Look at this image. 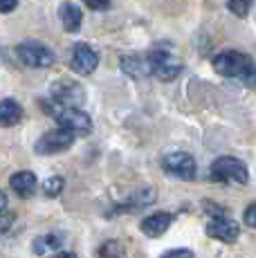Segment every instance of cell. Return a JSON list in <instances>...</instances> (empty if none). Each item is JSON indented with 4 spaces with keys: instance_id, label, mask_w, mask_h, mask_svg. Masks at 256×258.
Returning <instances> with one entry per match:
<instances>
[{
    "instance_id": "6da1fadb",
    "label": "cell",
    "mask_w": 256,
    "mask_h": 258,
    "mask_svg": "<svg viewBox=\"0 0 256 258\" xmlns=\"http://www.w3.org/2000/svg\"><path fill=\"white\" fill-rule=\"evenodd\" d=\"M149 61H151V68H153V74L162 81H173V79L180 77L182 68V58L173 52L171 47H164V45H155L149 54Z\"/></svg>"
},
{
    "instance_id": "7a4b0ae2",
    "label": "cell",
    "mask_w": 256,
    "mask_h": 258,
    "mask_svg": "<svg viewBox=\"0 0 256 258\" xmlns=\"http://www.w3.org/2000/svg\"><path fill=\"white\" fill-rule=\"evenodd\" d=\"M45 110L58 121V128L70 131L72 135H77V133H90L92 131L90 115H86V112L79 110V108H68V106H61V103L52 101V106H45Z\"/></svg>"
},
{
    "instance_id": "3957f363",
    "label": "cell",
    "mask_w": 256,
    "mask_h": 258,
    "mask_svg": "<svg viewBox=\"0 0 256 258\" xmlns=\"http://www.w3.org/2000/svg\"><path fill=\"white\" fill-rule=\"evenodd\" d=\"M16 54L21 58L23 66L34 68V70H45V68H52L54 61H56V54L54 49H50L47 45L38 41H25L16 47Z\"/></svg>"
},
{
    "instance_id": "277c9868",
    "label": "cell",
    "mask_w": 256,
    "mask_h": 258,
    "mask_svg": "<svg viewBox=\"0 0 256 258\" xmlns=\"http://www.w3.org/2000/svg\"><path fill=\"white\" fill-rule=\"evenodd\" d=\"M211 175L218 182H236V184H247L249 171L245 166V162H240L238 157H218L211 164Z\"/></svg>"
},
{
    "instance_id": "5b68a950",
    "label": "cell",
    "mask_w": 256,
    "mask_h": 258,
    "mask_svg": "<svg viewBox=\"0 0 256 258\" xmlns=\"http://www.w3.org/2000/svg\"><path fill=\"white\" fill-rule=\"evenodd\" d=\"M162 168L166 175L178 177V180H194L196 177V160L184 151H173L164 155Z\"/></svg>"
},
{
    "instance_id": "8992f818",
    "label": "cell",
    "mask_w": 256,
    "mask_h": 258,
    "mask_svg": "<svg viewBox=\"0 0 256 258\" xmlns=\"http://www.w3.org/2000/svg\"><path fill=\"white\" fill-rule=\"evenodd\" d=\"M249 68L252 61L243 52H220L218 56H214V70L223 77H243Z\"/></svg>"
},
{
    "instance_id": "52a82bcc",
    "label": "cell",
    "mask_w": 256,
    "mask_h": 258,
    "mask_svg": "<svg viewBox=\"0 0 256 258\" xmlns=\"http://www.w3.org/2000/svg\"><path fill=\"white\" fill-rule=\"evenodd\" d=\"M75 144V135L63 128H54V131L45 133L41 140L36 142V153L38 155H52V153H63Z\"/></svg>"
},
{
    "instance_id": "ba28073f",
    "label": "cell",
    "mask_w": 256,
    "mask_h": 258,
    "mask_svg": "<svg viewBox=\"0 0 256 258\" xmlns=\"http://www.w3.org/2000/svg\"><path fill=\"white\" fill-rule=\"evenodd\" d=\"M70 66L77 74H92L95 68L99 66V54L90 45H86V43H79V45H75V49H72Z\"/></svg>"
},
{
    "instance_id": "9c48e42d",
    "label": "cell",
    "mask_w": 256,
    "mask_h": 258,
    "mask_svg": "<svg viewBox=\"0 0 256 258\" xmlns=\"http://www.w3.org/2000/svg\"><path fill=\"white\" fill-rule=\"evenodd\" d=\"M52 97H54V101L61 103V106L77 108L79 103L86 99V92H83V88L75 81H58V83H54V88H52Z\"/></svg>"
},
{
    "instance_id": "30bf717a",
    "label": "cell",
    "mask_w": 256,
    "mask_h": 258,
    "mask_svg": "<svg viewBox=\"0 0 256 258\" xmlns=\"http://www.w3.org/2000/svg\"><path fill=\"white\" fill-rule=\"evenodd\" d=\"M238 225L229 218H214V220L207 225V236L209 238H216L220 242H236L238 240Z\"/></svg>"
},
{
    "instance_id": "8fae6325",
    "label": "cell",
    "mask_w": 256,
    "mask_h": 258,
    "mask_svg": "<svg viewBox=\"0 0 256 258\" xmlns=\"http://www.w3.org/2000/svg\"><path fill=\"white\" fill-rule=\"evenodd\" d=\"M119 66L131 79H144L149 74H153L149 56H124L119 61Z\"/></svg>"
},
{
    "instance_id": "7c38bea8",
    "label": "cell",
    "mask_w": 256,
    "mask_h": 258,
    "mask_svg": "<svg viewBox=\"0 0 256 258\" xmlns=\"http://www.w3.org/2000/svg\"><path fill=\"white\" fill-rule=\"evenodd\" d=\"M171 222H173V216H171V213H153V216H149L144 222H142V231H144V236H149V238H160L162 234H166Z\"/></svg>"
},
{
    "instance_id": "4fadbf2b",
    "label": "cell",
    "mask_w": 256,
    "mask_h": 258,
    "mask_svg": "<svg viewBox=\"0 0 256 258\" xmlns=\"http://www.w3.org/2000/svg\"><path fill=\"white\" fill-rule=\"evenodd\" d=\"M36 175L32 171H18L9 177V186L18 193L21 198H29L34 191H36Z\"/></svg>"
},
{
    "instance_id": "5bb4252c",
    "label": "cell",
    "mask_w": 256,
    "mask_h": 258,
    "mask_svg": "<svg viewBox=\"0 0 256 258\" xmlns=\"http://www.w3.org/2000/svg\"><path fill=\"white\" fill-rule=\"evenodd\" d=\"M58 16H61V23L66 27L68 34H77L81 29V21H83V14L77 5L72 3H63L61 9H58Z\"/></svg>"
},
{
    "instance_id": "9a60e30c",
    "label": "cell",
    "mask_w": 256,
    "mask_h": 258,
    "mask_svg": "<svg viewBox=\"0 0 256 258\" xmlns=\"http://www.w3.org/2000/svg\"><path fill=\"white\" fill-rule=\"evenodd\" d=\"M21 119H23L21 103L14 101V99H5V101H0V126L12 128V126H16Z\"/></svg>"
},
{
    "instance_id": "2e32d148",
    "label": "cell",
    "mask_w": 256,
    "mask_h": 258,
    "mask_svg": "<svg viewBox=\"0 0 256 258\" xmlns=\"http://www.w3.org/2000/svg\"><path fill=\"white\" fill-rule=\"evenodd\" d=\"M66 242V236L58 234V231H52V234H45V236H38L34 240V254L38 256H45L50 251H58Z\"/></svg>"
},
{
    "instance_id": "e0dca14e",
    "label": "cell",
    "mask_w": 256,
    "mask_h": 258,
    "mask_svg": "<svg viewBox=\"0 0 256 258\" xmlns=\"http://www.w3.org/2000/svg\"><path fill=\"white\" fill-rule=\"evenodd\" d=\"M63 186H66L63 177L61 175H52V177H47V180H45V184H43V191H45L47 198H56V196H61Z\"/></svg>"
},
{
    "instance_id": "ac0fdd59",
    "label": "cell",
    "mask_w": 256,
    "mask_h": 258,
    "mask_svg": "<svg viewBox=\"0 0 256 258\" xmlns=\"http://www.w3.org/2000/svg\"><path fill=\"white\" fill-rule=\"evenodd\" d=\"M121 254H124V249H121V245L117 240L103 242L99 249V258H121Z\"/></svg>"
},
{
    "instance_id": "d6986e66",
    "label": "cell",
    "mask_w": 256,
    "mask_h": 258,
    "mask_svg": "<svg viewBox=\"0 0 256 258\" xmlns=\"http://www.w3.org/2000/svg\"><path fill=\"white\" fill-rule=\"evenodd\" d=\"M229 12L238 18H245L249 14V7H252V0H229L227 3Z\"/></svg>"
},
{
    "instance_id": "ffe728a7",
    "label": "cell",
    "mask_w": 256,
    "mask_h": 258,
    "mask_svg": "<svg viewBox=\"0 0 256 258\" xmlns=\"http://www.w3.org/2000/svg\"><path fill=\"white\" fill-rule=\"evenodd\" d=\"M12 225H14V216H12V213H0V236L9 234Z\"/></svg>"
},
{
    "instance_id": "44dd1931",
    "label": "cell",
    "mask_w": 256,
    "mask_h": 258,
    "mask_svg": "<svg viewBox=\"0 0 256 258\" xmlns=\"http://www.w3.org/2000/svg\"><path fill=\"white\" fill-rule=\"evenodd\" d=\"M88 9H95V12H106L110 7V0H83Z\"/></svg>"
},
{
    "instance_id": "7402d4cb",
    "label": "cell",
    "mask_w": 256,
    "mask_h": 258,
    "mask_svg": "<svg viewBox=\"0 0 256 258\" xmlns=\"http://www.w3.org/2000/svg\"><path fill=\"white\" fill-rule=\"evenodd\" d=\"M160 258H194V251H191V249H184V247H180V249L166 251V254H162Z\"/></svg>"
},
{
    "instance_id": "603a6c76",
    "label": "cell",
    "mask_w": 256,
    "mask_h": 258,
    "mask_svg": "<svg viewBox=\"0 0 256 258\" xmlns=\"http://www.w3.org/2000/svg\"><path fill=\"white\" fill-rule=\"evenodd\" d=\"M245 225L252 227V229H256V202H252V205L245 209Z\"/></svg>"
},
{
    "instance_id": "cb8c5ba5",
    "label": "cell",
    "mask_w": 256,
    "mask_h": 258,
    "mask_svg": "<svg viewBox=\"0 0 256 258\" xmlns=\"http://www.w3.org/2000/svg\"><path fill=\"white\" fill-rule=\"evenodd\" d=\"M240 79H243V83H245V86H249V88H256V66H252V68H249V70L245 72V74H243V77H240Z\"/></svg>"
},
{
    "instance_id": "d4e9b609",
    "label": "cell",
    "mask_w": 256,
    "mask_h": 258,
    "mask_svg": "<svg viewBox=\"0 0 256 258\" xmlns=\"http://www.w3.org/2000/svg\"><path fill=\"white\" fill-rule=\"evenodd\" d=\"M18 7V0H0V14H12Z\"/></svg>"
},
{
    "instance_id": "484cf974",
    "label": "cell",
    "mask_w": 256,
    "mask_h": 258,
    "mask_svg": "<svg viewBox=\"0 0 256 258\" xmlns=\"http://www.w3.org/2000/svg\"><path fill=\"white\" fill-rule=\"evenodd\" d=\"M52 258H79L75 251H58V254H54Z\"/></svg>"
},
{
    "instance_id": "4316f807",
    "label": "cell",
    "mask_w": 256,
    "mask_h": 258,
    "mask_svg": "<svg viewBox=\"0 0 256 258\" xmlns=\"http://www.w3.org/2000/svg\"><path fill=\"white\" fill-rule=\"evenodd\" d=\"M5 209H7V196L0 191V213H5Z\"/></svg>"
}]
</instances>
